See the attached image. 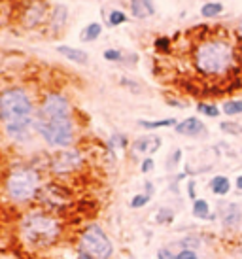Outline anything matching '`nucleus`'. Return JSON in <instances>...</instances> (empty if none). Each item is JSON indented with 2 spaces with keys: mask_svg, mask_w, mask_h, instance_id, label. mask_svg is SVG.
I'll list each match as a JSON object with an SVG mask.
<instances>
[{
  "mask_svg": "<svg viewBox=\"0 0 242 259\" xmlns=\"http://www.w3.org/2000/svg\"><path fill=\"white\" fill-rule=\"evenodd\" d=\"M78 252H86L95 259H114L115 246L99 223H87L78 231Z\"/></svg>",
  "mask_w": 242,
  "mask_h": 259,
  "instance_id": "39448f33",
  "label": "nucleus"
},
{
  "mask_svg": "<svg viewBox=\"0 0 242 259\" xmlns=\"http://www.w3.org/2000/svg\"><path fill=\"white\" fill-rule=\"evenodd\" d=\"M57 53H61L63 57H66L68 61L76 63V65H87L89 63V55L87 51L72 48V46H57Z\"/></svg>",
  "mask_w": 242,
  "mask_h": 259,
  "instance_id": "dca6fc26",
  "label": "nucleus"
},
{
  "mask_svg": "<svg viewBox=\"0 0 242 259\" xmlns=\"http://www.w3.org/2000/svg\"><path fill=\"white\" fill-rule=\"evenodd\" d=\"M15 231L23 248L38 253L55 248L63 240L64 222L63 216L51 214L34 204L19 214Z\"/></svg>",
  "mask_w": 242,
  "mask_h": 259,
  "instance_id": "f257e3e1",
  "label": "nucleus"
},
{
  "mask_svg": "<svg viewBox=\"0 0 242 259\" xmlns=\"http://www.w3.org/2000/svg\"><path fill=\"white\" fill-rule=\"evenodd\" d=\"M191 214L197 220H205V222H216V216H218V214L212 212L210 202L207 199H195L191 202Z\"/></svg>",
  "mask_w": 242,
  "mask_h": 259,
  "instance_id": "4468645a",
  "label": "nucleus"
},
{
  "mask_svg": "<svg viewBox=\"0 0 242 259\" xmlns=\"http://www.w3.org/2000/svg\"><path fill=\"white\" fill-rule=\"evenodd\" d=\"M193 66L205 78H223L236 66L235 46L223 38H207L193 50Z\"/></svg>",
  "mask_w": 242,
  "mask_h": 259,
  "instance_id": "7ed1b4c3",
  "label": "nucleus"
},
{
  "mask_svg": "<svg viewBox=\"0 0 242 259\" xmlns=\"http://www.w3.org/2000/svg\"><path fill=\"white\" fill-rule=\"evenodd\" d=\"M100 34H102V25L97 21H93L87 25L86 29L82 30L79 40H82V42H95V40H99Z\"/></svg>",
  "mask_w": 242,
  "mask_h": 259,
  "instance_id": "6ab92c4d",
  "label": "nucleus"
},
{
  "mask_svg": "<svg viewBox=\"0 0 242 259\" xmlns=\"http://www.w3.org/2000/svg\"><path fill=\"white\" fill-rule=\"evenodd\" d=\"M36 206L48 210L51 214L64 216L74 204V195H72L70 187L59 180H51L42 184L38 197H36Z\"/></svg>",
  "mask_w": 242,
  "mask_h": 259,
  "instance_id": "0eeeda50",
  "label": "nucleus"
},
{
  "mask_svg": "<svg viewBox=\"0 0 242 259\" xmlns=\"http://www.w3.org/2000/svg\"><path fill=\"white\" fill-rule=\"evenodd\" d=\"M174 131L182 135V137L189 138H199L203 135H207V125L200 121L199 117H185L184 121H178V125L174 127Z\"/></svg>",
  "mask_w": 242,
  "mask_h": 259,
  "instance_id": "f8f14e48",
  "label": "nucleus"
},
{
  "mask_svg": "<svg viewBox=\"0 0 242 259\" xmlns=\"http://www.w3.org/2000/svg\"><path fill=\"white\" fill-rule=\"evenodd\" d=\"M240 61H242V51H240Z\"/></svg>",
  "mask_w": 242,
  "mask_h": 259,
  "instance_id": "a19ab883",
  "label": "nucleus"
},
{
  "mask_svg": "<svg viewBox=\"0 0 242 259\" xmlns=\"http://www.w3.org/2000/svg\"><path fill=\"white\" fill-rule=\"evenodd\" d=\"M220 129L223 131V133H227V135H240L242 125L240 123H235V121H221Z\"/></svg>",
  "mask_w": 242,
  "mask_h": 259,
  "instance_id": "cd10ccee",
  "label": "nucleus"
},
{
  "mask_svg": "<svg viewBox=\"0 0 242 259\" xmlns=\"http://www.w3.org/2000/svg\"><path fill=\"white\" fill-rule=\"evenodd\" d=\"M195 186H197V184H195V180H189L187 184H185V191H187V195H189L191 202L195 201V199H199V197H197V191H195Z\"/></svg>",
  "mask_w": 242,
  "mask_h": 259,
  "instance_id": "f704fd0d",
  "label": "nucleus"
},
{
  "mask_svg": "<svg viewBox=\"0 0 242 259\" xmlns=\"http://www.w3.org/2000/svg\"><path fill=\"white\" fill-rule=\"evenodd\" d=\"M121 83H123V85H125V87H131V89H133V91H135V93H138V91H140V87L136 85V83H135V81H133V79L121 78Z\"/></svg>",
  "mask_w": 242,
  "mask_h": 259,
  "instance_id": "c9c22d12",
  "label": "nucleus"
},
{
  "mask_svg": "<svg viewBox=\"0 0 242 259\" xmlns=\"http://www.w3.org/2000/svg\"><path fill=\"white\" fill-rule=\"evenodd\" d=\"M197 112L203 115H207V117H212V119L220 117V114H221L220 106H216L212 102H199V104H197Z\"/></svg>",
  "mask_w": 242,
  "mask_h": 259,
  "instance_id": "b1692460",
  "label": "nucleus"
},
{
  "mask_svg": "<svg viewBox=\"0 0 242 259\" xmlns=\"http://www.w3.org/2000/svg\"><path fill=\"white\" fill-rule=\"evenodd\" d=\"M238 32H240V34H242V21L238 23Z\"/></svg>",
  "mask_w": 242,
  "mask_h": 259,
  "instance_id": "ea45409f",
  "label": "nucleus"
},
{
  "mask_svg": "<svg viewBox=\"0 0 242 259\" xmlns=\"http://www.w3.org/2000/svg\"><path fill=\"white\" fill-rule=\"evenodd\" d=\"M221 112L229 117H236V115H242V101L240 99H229L221 104Z\"/></svg>",
  "mask_w": 242,
  "mask_h": 259,
  "instance_id": "aec40b11",
  "label": "nucleus"
},
{
  "mask_svg": "<svg viewBox=\"0 0 242 259\" xmlns=\"http://www.w3.org/2000/svg\"><path fill=\"white\" fill-rule=\"evenodd\" d=\"M174 218H176V212L171 208V206H161V208L155 212V222L159 225H172L174 223Z\"/></svg>",
  "mask_w": 242,
  "mask_h": 259,
  "instance_id": "4be33fe9",
  "label": "nucleus"
},
{
  "mask_svg": "<svg viewBox=\"0 0 242 259\" xmlns=\"http://www.w3.org/2000/svg\"><path fill=\"white\" fill-rule=\"evenodd\" d=\"M235 187L238 189V191H242V174H238L236 176V180H235Z\"/></svg>",
  "mask_w": 242,
  "mask_h": 259,
  "instance_id": "4c0bfd02",
  "label": "nucleus"
},
{
  "mask_svg": "<svg viewBox=\"0 0 242 259\" xmlns=\"http://www.w3.org/2000/svg\"><path fill=\"white\" fill-rule=\"evenodd\" d=\"M176 259H200L197 250H180L176 252Z\"/></svg>",
  "mask_w": 242,
  "mask_h": 259,
  "instance_id": "72a5a7b5",
  "label": "nucleus"
},
{
  "mask_svg": "<svg viewBox=\"0 0 242 259\" xmlns=\"http://www.w3.org/2000/svg\"><path fill=\"white\" fill-rule=\"evenodd\" d=\"M240 135H242V131H240Z\"/></svg>",
  "mask_w": 242,
  "mask_h": 259,
  "instance_id": "79ce46f5",
  "label": "nucleus"
},
{
  "mask_svg": "<svg viewBox=\"0 0 242 259\" xmlns=\"http://www.w3.org/2000/svg\"><path fill=\"white\" fill-rule=\"evenodd\" d=\"M86 163V155L76 148H66V150H59L53 157L50 159V170L59 178L63 176H70V174L78 172L79 168Z\"/></svg>",
  "mask_w": 242,
  "mask_h": 259,
  "instance_id": "1a4fd4ad",
  "label": "nucleus"
},
{
  "mask_svg": "<svg viewBox=\"0 0 242 259\" xmlns=\"http://www.w3.org/2000/svg\"><path fill=\"white\" fill-rule=\"evenodd\" d=\"M129 6H131L133 17H136V19H148L155 14L153 0H129Z\"/></svg>",
  "mask_w": 242,
  "mask_h": 259,
  "instance_id": "ddd939ff",
  "label": "nucleus"
},
{
  "mask_svg": "<svg viewBox=\"0 0 242 259\" xmlns=\"http://www.w3.org/2000/svg\"><path fill=\"white\" fill-rule=\"evenodd\" d=\"M72 106L70 101L63 93L50 91L42 97L40 106L36 110V119H48V121H57V119H70Z\"/></svg>",
  "mask_w": 242,
  "mask_h": 259,
  "instance_id": "6e6552de",
  "label": "nucleus"
},
{
  "mask_svg": "<svg viewBox=\"0 0 242 259\" xmlns=\"http://www.w3.org/2000/svg\"><path fill=\"white\" fill-rule=\"evenodd\" d=\"M208 189H210L216 197H227V195L231 193V189H233V184H231V180H229L227 176L218 174V176H214L212 180L208 182Z\"/></svg>",
  "mask_w": 242,
  "mask_h": 259,
  "instance_id": "2eb2a0df",
  "label": "nucleus"
},
{
  "mask_svg": "<svg viewBox=\"0 0 242 259\" xmlns=\"http://www.w3.org/2000/svg\"><path fill=\"white\" fill-rule=\"evenodd\" d=\"M144 193L153 197V193H155V186H153V182H146V184H144Z\"/></svg>",
  "mask_w": 242,
  "mask_h": 259,
  "instance_id": "e433bc0d",
  "label": "nucleus"
},
{
  "mask_svg": "<svg viewBox=\"0 0 242 259\" xmlns=\"http://www.w3.org/2000/svg\"><path fill=\"white\" fill-rule=\"evenodd\" d=\"M76 259H95V257H93V255H89V253H86V252H78Z\"/></svg>",
  "mask_w": 242,
  "mask_h": 259,
  "instance_id": "58836bf2",
  "label": "nucleus"
},
{
  "mask_svg": "<svg viewBox=\"0 0 242 259\" xmlns=\"http://www.w3.org/2000/svg\"><path fill=\"white\" fill-rule=\"evenodd\" d=\"M34 102L23 87H6L0 93V123L12 142H29L34 129Z\"/></svg>",
  "mask_w": 242,
  "mask_h": 259,
  "instance_id": "f03ea898",
  "label": "nucleus"
},
{
  "mask_svg": "<svg viewBox=\"0 0 242 259\" xmlns=\"http://www.w3.org/2000/svg\"><path fill=\"white\" fill-rule=\"evenodd\" d=\"M150 201H151V197L150 195H146L142 191V193H136L131 201H129V206L133 210H140V208H144V206H148L150 204Z\"/></svg>",
  "mask_w": 242,
  "mask_h": 259,
  "instance_id": "393cba45",
  "label": "nucleus"
},
{
  "mask_svg": "<svg viewBox=\"0 0 242 259\" xmlns=\"http://www.w3.org/2000/svg\"><path fill=\"white\" fill-rule=\"evenodd\" d=\"M102 57L106 59L108 63H121V61H123V53H121L119 50H112V48H110V50H106L102 53Z\"/></svg>",
  "mask_w": 242,
  "mask_h": 259,
  "instance_id": "c85d7f7f",
  "label": "nucleus"
},
{
  "mask_svg": "<svg viewBox=\"0 0 242 259\" xmlns=\"http://www.w3.org/2000/svg\"><path fill=\"white\" fill-rule=\"evenodd\" d=\"M127 146H129L127 137H125V135H121V133L112 135L110 140H108V151H110V153H114V155H115V151L117 150H127Z\"/></svg>",
  "mask_w": 242,
  "mask_h": 259,
  "instance_id": "412c9836",
  "label": "nucleus"
},
{
  "mask_svg": "<svg viewBox=\"0 0 242 259\" xmlns=\"http://www.w3.org/2000/svg\"><path fill=\"white\" fill-rule=\"evenodd\" d=\"M153 168H155V161H153V157H144L142 161H140V170H142L144 174H150Z\"/></svg>",
  "mask_w": 242,
  "mask_h": 259,
  "instance_id": "7c9ffc66",
  "label": "nucleus"
},
{
  "mask_svg": "<svg viewBox=\"0 0 242 259\" xmlns=\"http://www.w3.org/2000/svg\"><path fill=\"white\" fill-rule=\"evenodd\" d=\"M42 187V174L34 166H15L2 182L4 199L17 208H30Z\"/></svg>",
  "mask_w": 242,
  "mask_h": 259,
  "instance_id": "20e7f679",
  "label": "nucleus"
},
{
  "mask_svg": "<svg viewBox=\"0 0 242 259\" xmlns=\"http://www.w3.org/2000/svg\"><path fill=\"white\" fill-rule=\"evenodd\" d=\"M36 135L42 138L44 142L55 150H66L72 148L76 140V125L74 119H57V121H48V119H36L34 121Z\"/></svg>",
  "mask_w": 242,
  "mask_h": 259,
  "instance_id": "423d86ee",
  "label": "nucleus"
},
{
  "mask_svg": "<svg viewBox=\"0 0 242 259\" xmlns=\"http://www.w3.org/2000/svg\"><path fill=\"white\" fill-rule=\"evenodd\" d=\"M138 125L146 131H155V129H165V127H176L178 121L174 117H167V119H155V121H148V119H140Z\"/></svg>",
  "mask_w": 242,
  "mask_h": 259,
  "instance_id": "f3484780",
  "label": "nucleus"
},
{
  "mask_svg": "<svg viewBox=\"0 0 242 259\" xmlns=\"http://www.w3.org/2000/svg\"><path fill=\"white\" fill-rule=\"evenodd\" d=\"M155 257L157 259H176V252H174V250H171L169 246H161V248L157 250Z\"/></svg>",
  "mask_w": 242,
  "mask_h": 259,
  "instance_id": "c756f323",
  "label": "nucleus"
},
{
  "mask_svg": "<svg viewBox=\"0 0 242 259\" xmlns=\"http://www.w3.org/2000/svg\"><path fill=\"white\" fill-rule=\"evenodd\" d=\"M220 222L221 225L229 231H235L240 227L242 223V208L238 202H225V204H221L220 208Z\"/></svg>",
  "mask_w": 242,
  "mask_h": 259,
  "instance_id": "9d476101",
  "label": "nucleus"
},
{
  "mask_svg": "<svg viewBox=\"0 0 242 259\" xmlns=\"http://www.w3.org/2000/svg\"><path fill=\"white\" fill-rule=\"evenodd\" d=\"M64 23H66V10L63 6H59L55 12H53V30L59 32V30L64 27Z\"/></svg>",
  "mask_w": 242,
  "mask_h": 259,
  "instance_id": "a878e982",
  "label": "nucleus"
},
{
  "mask_svg": "<svg viewBox=\"0 0 242 259\" xmlns=\"http://www.w3.org/2000/svg\"><path fill=\"white\" fill-rule=\"evenodd\" d=\"M161 144H163L161 137H157V135H144V137H138L135 142L131 144V150L135 151V153L151 157V155L161 148Z\"/></svg>",
  "mask_w": 242,
  "mask_h": 259,
  "instance_id": "9b49d317",
  "label": "nucleus"
},
{
  "mask_svg": "<svg viewBox=\"0 0 242 259\" xmlns=\"http://www.w3.org/2000/svg\"><path fill=\"white\" fill-rule=\"evenodd\" d=\"M221 12H223V4H221V2H207L205 6L200 8V15H203L205 19L218 17Z\"/></svg>",
  "mask_w": 242,
  "mask_h": 259,
  "instance_id": "5701e85b",
  "label": "nucleus"
},
{
  "mask_svg": "<svg viewBox=\"0 0 242 259\" xmlns=\"http://www.w3.org/2000/svg\"><path fill=\"white\" fill-rule=\"evenodd\" d=\"M155 50L167 53V51L171 50V40H169V38H165V36L157 38V40H155Z\"/></svg>",
  "mask_w": 242,
  "mask_h": 259,
  "instance_id": "473e14b6",
  "label": "nucleus"
},
{
  "mask_svg": "<svg viewBox=\"0 0 242 259\" xmlns=\"http://www.w3.org/2000/svg\"><path fill=\"white\" fill-rule=\"evenodd\" d=\"M127 21V15L123 14L121 10H112L110 14H108V25L110 27H119L123 23Z\"/></svg>",
  "mask_w": 242,
  "mask_h": 259,
  "instance_id": "bb28decb",
  "label": "nucleus"
},
{
  "mask_svg": "<svg viewBox=\"0 0 242 259\" xmlns=\"http://www.w3.org/2000/svg\"><path fill=\"white\" fill-rule=\"evenodd\" d=\"M182 161V150H174L171 153V157H169V163H167V166H169V170H172V166H176Z\"/></svg>",
  "mask_w": 242,
  "mask_h": 259,
  "instance_id": "2f4dec72",
  "label": "nucleus"
},
{
  "mask_svg": "<svg viewBox=\"0 0 242 259\" xmlns=\"http://www.w3.org/2000/svg\"><path fill=\"white\" fill-rule=\"evenodd\" d=\"M180 250H199L203 248V237L197 235V233H189L178 240Z\"/></svg>",
  "mask_w": 242,
  "mask_h": 259,
  "instance_id": "a211bd4d",
  "label": "nucleus"
}]
</instances>
